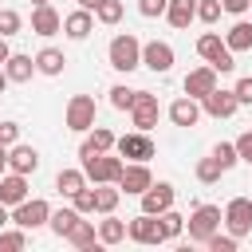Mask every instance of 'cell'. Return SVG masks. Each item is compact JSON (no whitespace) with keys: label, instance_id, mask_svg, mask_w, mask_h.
Returning a JSON list of instances; mask_svg holds the SVG:
<instances>
[{"label":"cell","instance_id":"1","mask_svg":"<svg viewBox=\"0 0 252 252\" xmlns=\"http://www.w3.org/2000/svg\"><path fill=\"white\" fill-rule=\"evenodd\" d=\"M79 165H83L87 181H94V185H106V181H114V185H118V177H122V169H126L122 154H118V158H110V154H98V150H91L87 142L79 146Z\"/></svg>","mask_w":252,"mask_h":252},{"label":"cell","instance_id":"2","mask_svg":"<svg viewBox=\"0 0 252 252\" xmlns=\"http://www.w3.org/2000/svg\"><path fill=\"white\" fill-rule=\"evenodd\" d=\"M106 55H110V67L114 71H134V67H142V43H138V35H130V32H122V35H114L110 39V47H106Z\"/></svg>","mask_w":252,"mask_h":252},{"label":"cell","instance_id":"3","mask_svg":"<svg viewBox=\"0 0 252 252\" xmlns=\"http://www.w3.org/2000/svg\"><path fill=\"white\" fill-rule=\"evenodd\" d=\"M197 55H201L205 63H213V67H217L220 75L236 67V59H232V51H228V43H224V39H220L217 32H205V35L197 39Z\"/></svg>","mask_w":252,"mask_h":252},{"label":"cell","instance_id":"4","mask_svg":"<svg viewBox=\"0 0 252 252\" xmlns=\"http://www.w3.org/2000/svg\"><path fill=\"white\" fill-rule=\"evenodd\" d=\"M220 220H224V213H220L217 205H197V209L189 213V240L205 244V240L220 228Z\"/></svg>","mask_w":252,"mask_h":252},{"label":"cell","instance_id":"5","mask_svg":"<svg viewBox=\"0 0 252 252\" xmlns=\"http://www.w3.org/2000/svg\"><path fill=\"white\" fill-rule=\"evenodd\" d=\"M47 220H51V205L43 197H28L12 209V224H20V228H39Z\"/></svg>","mask_w":252,"mask_h":252},{"label":"cell","instance_id":"6","mask_svg":"<svg viewBox=\"0 0 252 252\" xmlns=\"http://www.w3.org/2000/svg\"><path fill=\"white\" fill-rule=\"evenodd\" d=\"M224 228H228L236 240H244V236L252 232V201H248V197H232V201L224 205Z\"/></svg>","mask_w":252,"mask_h":252},{"label":"cell","instance_id":"7","mask_svg":"<svg viewBox=\"0 0 252 252\" xmlns=\"http://www.w3.org/2000/svg\"><path fill=\"white\" fill-rule=\"evenodd\" d=\"M158 118H161V106H158V94H150V91H138V98H134V106H130V122H134V130H154L158 126Z\"/></svg>","mask_w":252,"mask_h":252},{"label":"cell","instance_id":"8","mask_svg":"<svg viewBox=\"0 0 252 252\" xmlns=\"http://www.w3.org/2000/svg\"><path fill=\"white\" fill-rule=\"evenodd\" d=\"M114 150L122 154V161H150L154 158V138L146 130H134V134H122L114 142Z\"/></svg>","mask_w":252,"mask_h":252},{"label":"cell","instance_id":"9","mask_svg":"<svg viewBox=\"0 0 252 252\" xmlns=\"http://www.w3.org/2000/svg\"><path fill=\"white\" fill-rule=\"evenodd\" d=\"M150 185H154L150 165H146V161H126V169H122V177H118V189H122L126 197H142Z\"/></svg>","mask_w":252,"mask_h":252},{"label":"cell","instance_id":"10","mask_svg":"<svg viewBox=\"0 0 252 252\" xmlns=\"http://www.w3.org/2000/svg\"><path fill=\"white\" fill-rule=\"evenodd\" d=\"M126 232H130V240H134V244H165L161 220H158L154 213H138V217L126 224Z\"/></svg>","mask_w":252,"mask_h":252},{"label":"cell","instance_id":"11","mask_svg":"<svg viewBox=\"0 0 252 252\" xmlns=\"http://www.w3.org/2000/svg\"><path fill=\"white\" fill-rule=\"evenodd\" d=\"M91 126H94V98H91V94H75V98L67 102V130L87 134Z\"/></svg>","mask_w":252,"mask_h":252},{"label":"cell","instance_id":"12","mask_svg":"<svg viewBox=\"0 0 252 252\" xmlns=\"http://www.w3.org/2000/svg\"><path fill=\"white\" fill-rule=\"evenodd\" d=\"M236 91H220V87H213L205 98H201V110L205 114H213V118H232L236 114Z\"/></svg>","mask_w":252,"mask_h":252},{"label":"cell","instance_id":"13","mask_svg":"<svg viewBox=\"0 0 252 252\" xmlns=\"http://www.w3.org/2000/svg\"><path fill=\"white\" fill-rule=\"evenodd\" d=\"M173 47L169 43H161V39H150V43H142V63L150 67V71H158V75H165L169 67H173Z\"/></svg>","mask_w":252,"mask_h":252},{"label":"cell","instance_id":"14","mask_svg":"<svg viewBox=\"0 0 252 252\" xmlns=\"http://www.w3.org/2000/svg\"><path fill=\"white\" fill-rule=\"evenodd\" d=\"M173 197H177V193H173L169 181H154V185L142 193V213H154V217H158V213L173 209Z\"/></svg>","mask_w":252,"mask_h":252},{"label":"cell","instance_id":"15","mask_svg":"<svg viewBox=\"0 0 252 252\" xmlns=\"http://www.w3.org/2000/svg\"><path fill=\"white\" fill-rule=\"evenodd\" d=\"M213 87H217V67H213V63L193 67V71L185 75V94H189V98H205Z\"/></svg>","mask_w":252,"mask_h":252},{"label":"cell","instance_id":"16","mask_svg":"<svg viewBox=\"0 0 252 252\" xmlns=\"http://www.w3.org/2000/svg\"><path fill=\"white\" fill-rule=\"evenodd\" d=\"M0 201L8 205V209H16L20 201H28V173H4L0 177Z\"/></svg>","mask_w":252,"mask_h":252},{"label":"cell","instance_id":"17","mask_svg":"<svg viewBox=\"0 0 252 252\" xmlns=\"http://www.w3.org/2000/svg\"><path fill=\"white\" fill-rule=\"evenodd\" d=\"M59 28H63V16H59L51 4H35V8H32V32H35V35H55Z\"/></svg>","mask_w":252,"mask_h":252},{"label":"cell","instance_id":"18","mask_svg":"<svg viewBox=\"0 0 252 252\" xmlns=\"http://www.w3.org/2000/svg\"><path fill=\"white\" fill-rule=\"evenodd\" d=\"M169 118H173V126H197V122H201V98L181 94V98L169 106Z\"/></svg>","mask_w":252,"mask_h":252},{"label":"cell","instance_id":"19","mask_svg":"<svg viewBox=\"0 0 252 252\" xmlns=\"http://www.w3.org/2000/svg\"><path fill=\"white\" fill-rule=\"evenodd\" d=\"M8 169H16V173H35L39 169V154L32 150V146H12L8 150Z\"/></svg>","mask_w":252,"mask_h":252},{"label":"cell","instance_id":"20","mask_svg":"<svg viewBox=\"0 0 252 252\" xmlns=\"http://www.w3.org/2000/svg\"><path fill=\"white\" fill-rule=\"evenodd\" d=\"M63 32H67L71 39H87V35L94 32V16H91L87 8H79V12L63 16Z\"/></svg>","mask_w":252,"mask_h":252},{"label":"cell","instance_id":"21","mask_svg":"<svg viewBox=\"0 0 252 252\" xmlns=\"http://www.w3.org/2000/svg\"><path fill=\"white\" fill-rule=\"evenodd\" d=\"M4 71H8V79H12V83H28L39 67H35V59H32V55H16V51H12V55H8V63H4Z\"/></svg>","mask_w":252,"mask_h":252},{"label":"cell","instance_id":"22","mask_svg":"<svg viewBox=\"0 0 252 252\" xmlns=\"http://www.w3.org/2000/svg\"><path fill=\"white\" fill-rule=\"evenodd\" d=\"M224 43H228L232 55H236V51H252V24H248V20H236V24L224 32Z\"/></svg>","mask_w":252,"mask_h":252},{"label":"cell","instance_id":"23","mask_svg":"<svg viewBox=\"0 0 252 252\" xmlns=\"http://www.w3.org/2000/svg\"><path fill=\"white\" fill-rule=\"evenodd\" d=\"M165 20H169L173 28H189V24L197 20V0H169Z\"/></svg>","mask_w":252,"mask_h":252},{"label":"cell","instance_id":"24","mask_svg":"<svg viewBox=\"0 0 252 252\" xmlns=\"http://www.w3.org/2000/svg\"><path fill=\"white\" fill-rule=\"evenodd\" d=\"M67 244H75L79 252H87V248H94V244H98V232H94V224L79 217V220H75V228L67 232Z\"/></svg>","mask_w":252,"mask_h":252},{"label":"cell","instance_id":"25","mask_svg":"<svg viewBox=\"0 0 252 252\" xmlns=\"http://www.w3.org/2000/svg\"><path fill=\"white\" fill-rule=\"evenodd\" d=\"M118 201H122V189H114V181H106V185H94V213H114L118 209Z\"/></svg>","mask_w":252,"mask_h":252},{"label":"cell","instance_id":"26","mask_svg":"<svg viewBox=\"0 0 252 252\" xmlns=\"http://www.w3.org/2000/svg\"><path fill=\"white\" fill-rule=\"evenodd\" d=\"M130 232H126V220H118V217H110L106 213V220H98V244H122Z\"/></svg>","mask_w":252,"mask_h":252},{"label":"cell","instance_id":"27","mask_svg":"<svg viewBox=\"0 0 252 252\" xmlns=\"http://www.w3.org/2000/svg\"><path fill=\"white\" fill-rule=\"evenodd\" d=\"M63 63H67V59H63V51H59V47H43V51L35 55L39 75H59V71H63Z\"/></svg>","mask_w":252,"mask_h":252},{"label":"cell","instance_id":"28","mask_svg":"<svg viewBox=\"0 0 252 252\" xmlns=\"http://www.w3.org/2000/svg\"><path fill=\"white\" fill-rule=\"evenodd\" d=\"M83 185H87V173H83V169H59V177H55V189H59L63 197L79 193Z\"/></svg>","mask_w":252,"mask_h":252},{"label":"cell","instance_id":"29","mask_svg":"<svg viewBox=\"0 0 252 252\" xmlns=\"http://www.w3.org/2000/svg\"><path fill=\"white\" fill-rule=\"evenodd\" d=\"M79 217H83V213L71 205V209H59V213H51V220H47V224H51V232H55V236H63V240H67V232L75 228V220H79Z\"/></svg>","mask_w":252,"mask_h":252},{"label":"cell","instance_id":"30","mask_svg":"<svg viewBox=\"0 0 252 252\" xmlns=\"http://www.w3.org/2000/svg\"><path fill=\"white\" fill-rule=\"evenodd\" d=\"M114 130H106V126H91V134H87V146L91 150H98V154H110L114 150Z\"/></svg>","mask_w":252,"mask_h":252},{"label":"cell","instance_id":"31","mask_svg":"<svg viewBox=\"0 0 252 252\" xmlns=\"http://www.w3.org/2000/svg\"><path fill=\"white\" fill-rule=\"evenodd\" d=\"M158 220H161V232H165V240H177V236L185 232V217H181V213H173V209L158 213Z\"/></svg>","mask_w":252,"mask_h":252},{"label":"cell","instance_id":"32","mask_svg":"<svg viewBox=\"0 0 252 252\" xmlns=\"http://www.w3.org/2000/svg\"><path fill=\"white\" fill-rule=\"evenodd\" d=\"M220 173H224V169H220V161H217L213 154L197 161V181H201V185H213V181H220Z\"/></svg>","mask_w":252,"mask_h":252},{"label":"cell","instance_id":"33","mask_svg":"<svg viewBox=\"0 0 252 252\" xmlns=\"http://www.w3.org/2000/svg\"><path fill=\"white\" fill-rule=\"evenodd\" d=\"M24 244H28V228H20V224H16V232L0 228V252H20Z\"/></svg>","mask_w":252,"mask_h":252},{"label":"cell","instance_id":"34","mask_svg":"<svg viewBox=\"0 0 252 252\" xmlns=\"http://www.w3.org/2000/svg\"><path fill=\"white\" fill-rule=\"evenodd\" d=\"M213 158L220 161V169H232V165L240 161V154H236V142H217V146H213Z\"/></svg>","mask_w":252,"mask_h":252},{"label":"cell","instance_id":"35","mask_svg":"<svg viewBox=\"0 0 252 252\" xmlns=\"http://www.w3.org/2000/svg\"><path fill=\"white\" fill-rule=\"evenodd\" d=\"M94 20H98V24H118V20H122V0H102V4L94 8Z\"/></svg>","mask_w":252,"mask_h":252},{"label":"cell","instance_id":"36","mask_svg":"<svg viewBox=\"0 0 252 252\" xmlns=\"http://www.w3.org/2000/svg\"><path fill=\"white\" fill-rule=\"evenodd\" d=\"M20 28H24L20 12L16 8H0V35H20Z\"/></svg>","mask_w":252,"mask_h":252},{"label":"cell","instance_id":"37","mask_svg":"<svg viewBox=\"0 0 252 252\" xmlns=\"http://www.w3.org/2000/svg\"><path fill=\"white\" fill-rule=\"evenodd\" d=\"M134 98H138V91H130V87H110V106H118V110H130L134 106Z\"/></svg>","mask_w":252,"mask_h":252},{"label":"cell","instance_id":"38","mask_svg":"<svg viewBox=\"0 0 252 252\" xmlns=\"http://www.w3.org/2000/svg\"><path fill=\"white\" fill-rule=\"evenodd\" d=\"M220 12H224L220 0H197V20H201V24H217Z\"/></svg>","mask_w":252,"mask_h":252},{"label":"cell","instance_id":"39","mask_svg":"<svg viewBox=\"0 0 252 252\" xmlns=\"http://www.w3.org/2000/svg\"><path fill=\"white\" fill-rule=\"evenodd\" d=\"M71 205H75L83 217H87V213H94V189H91V185H83L79 193H71Z\"/></svg>","mask_w":252,"mask_h":252},{"label":"cell","instance_id":"40","mask_svg":"<svg viewBox=\"0 0 252 252\" xmlns=\"http://www.w3.org/2000/svg\"><path fill=\"white\" fill-rule=\"evenodd\" d=\"M205 244H209L213 252H236V244H240V240H236L232 232H228V236H220V228H217V232H213V236H209Z\"/></svg>","mask_w":252,"mask_h":252},{"label":"cell","instance_id":"41","mask_svg":"<svg viewBox=\"0 0 252 252\" xmlns=\"http://www.w3.org/2000/svg\"><path fill=\"white\" fill-rule=\"evenodd\" d=\"M165 8H169V0H138V12H142L146 20H154V16H165Z\"/></svg>","mask_w":252,"mask_h":252},{"label":"cell","instance_id":"42","mask_svg":"<svg viewBox=\"0 0 252 252\" xmlns=\"http://www.w3.org/2000/svg\"><path fill=\"white\" fill-rule=\"evenodd\" d=\"M232 91H236V102H240V106H252V75H244Z\"/></svg>","mask_w":252,"mask_h":252},{"label":"cell","instance_id":"43","mask_svg":"<svg viewBox=\"0 0 252 252\" xmlns=\"http://www.w3.org/2000/svg\"><path fill=\"white\" fill-rule=\"evenodd\" d=\"M236 154H240V161L252 165V130H244V134L236 138Z\"/></svg>","mask_w":252,"mask_h":252},{"label":"cell","instance_id":"44","mask_svg":"<svg viewBox=\"0 0 252 252\" xmlns=\"http://www.w3.org/2000/svg\"><path fill=\"white\" fill-rule=\"evenodd\" d=\"M16 138H20V126L16 122H0V146H16Z\"/></svg>","mask_w":252,"mask_h":252},{"label":"cell","instance_id":"45","mask_svg":"<svg viewBox=\"0 0 252 252\" xmlns=\"http://www.w3.org/2000/svg\"><path fill=\"white\" fill-rule=\"evenodd\" d=\"M220 8H224V12H232V16H244V12L252 8V0H220Z\"/></svg>","mask_w":252,"mask_h":252},{"label":"cell","instance_id":"46","mask_svg":"<svg viewBox=\"0 0 252 252\" xmlns=\"http://www.w3.org/2000/svg\"><path fill=\"white\" fill-rule=\"evenodd\" d=\"M8 55H12V47H8V35H0V67L8 63Z\"/></svg>","mask_w":252,"mask_h":252},{"label":"cell","instance_id":"47","mask_svg":"<svg viewBox=\"0 0 252 252\" xmlns=\"http://www.w3.org/2000/svg\"><path fill=\"white\" fill-rule=\"evenodd\" d=\"M8 224H12V209L0 201V228H8Z\"/></svg>","mask_w":252,"mask_h":252},{"label":"cell","instance_id":"48","mask_svg":"<svg viewBox=\"0 0 252 252\" xmlns=\"http://www.w3.org/2000/svg\"><path fill=\"white\" fill-rule=\"evenodd\" d=\"M98 4H102V0H79V8H87V12H94Z\"/></svg>","mask_w":252,"mask_h":252},{"label":"cell","instance_id":"49","mask_svg":"<svg viewBox=\"0 0 252 252\" xmlns=\"http://www.w3.org/2000/svg\"><path fill=\"white\" fill-rule=\"evenodd\" d=\"M8 83H12V79H8V71L0 67V94H4V87H8Z\"/></svg>","mask_w":252,"mask_h":252},{"label":"cell","instance_id":"50","mask_svg":"<svg viewBox=\"0 0 252 252\" xmlns=\"http://www.w3.org/2000/svg\"><path fill=\"white\" fill-rule=\"evenodd\" d=\"M4 169H8V161H0V177H4Z\"/></svg>","mask_w":252,"mask_h":252},{"label":"cell","instance_id":"51","mask_svg":"<svg viewBox=\"0 0 252 252\" xmlns=\"http://www.w3.org/2000/svg\"><path fill=\"white\" fill-rule=\"evenodd\" d=\"M32 4H51V0H32Z\"/></svg>","mask_w":252,"mask_h":252}]
</instances>
